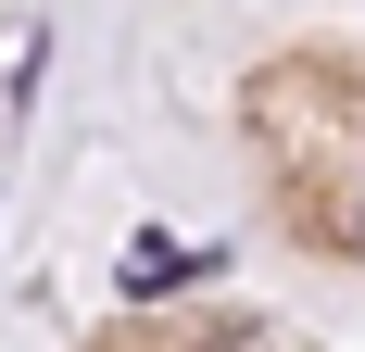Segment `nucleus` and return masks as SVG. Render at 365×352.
<instances>
[{"label":"nucleus","mask_w":365,"mask_h":352,"mask_svg":"<svg viewBox=\"0 0 365 352\" xmlns=\"http://www.w3.org/2000/svg\"><path fill=\"white\" fill-rule=\"evenodd\" d=\"M177 277H189L177 239H139V252H126V289H177Z\"/></svg>","instance_id":"f257e3e1"}]
</instances>
